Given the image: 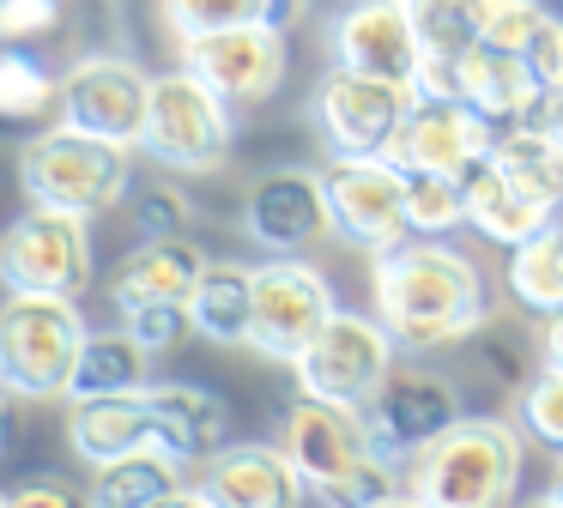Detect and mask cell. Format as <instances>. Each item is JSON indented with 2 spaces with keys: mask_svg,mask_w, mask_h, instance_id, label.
<instances>
[{
  "mask_svg": "<svg viewBox=\"0 0 563 508\" xmlns=\"http://www.w3.org/2000/svg\"><path fill=\"white\" fill-rule=\"evenodd\" d=\"M369 309L394 333L400 357H437L454 351L490 314L485 273L449 236H406L376 254L369 266Z\"/></svg>",
  "mask_w": 563,
  "mask_h": 508,
  "instance_id": "obj_1",
  "label": "cell"
},
{
  "mask_svg": "<svg viewBox=\"0 0 563 508\" xmlns=\"http://www.w3.org/2000/svg\"><path fill=\"white\" fill-rule=\"evenodd\" d=\"M527 430L503 411H461L430 448L406 460V496L430 508H497L521 490Z\"/></svg>",
  "mask_w": 563,
  "mask_h": 508,
  "instance_id": "obj_2",
  "label": "cell"
},
{
  "mask_svg": "<svg viewBox=\"0 0 563 508\" xmlns=\"http://www.w3.org/2000/svg\"><path fill=\"white\" fill-rule=\"evenodd\" d=\"M134 181V145L98 140V133L55 121L19 145V188L31 206H62V212H110L128 200Z\"/></svg>",
  "mask_w": 563,
  "mask_h": 508,
  "instance_id": "obj_3",
  "label": "cell"
},
{
  "mask_svg": "<svg viewBox=\"0 0 563 508\" xmlns=\"http://www.w3.org/2000/svg\"><path fill=\"white\" fill-rule=\"evenodd\" d=\"M79 345H86V314L79 297L49 290H7L0 297V394L7 399H67Z\"/></svg>",
  "mask_w": 563,
  "mask_h": 508,
  "instance_id": "obj_4",
  "label": "cell"
},
{
  "mask_svg": "<svg viewBox=\"0 0 563 508\" xmlns=\"http://www.w3.org/2000/svg\"><path fill=\"white\" fill-rule=\"evenodd\" d=\"M236 140L231 103L212 91L200 73L176 67V73H152V97H146V128H140V152L164 169L183 176H212L224 169Z\"/></svg>",
  "mask_w": 563,
  "mask_h": 508,
  "instance_id": "obj_5",
  "label": "cell"
},
{
  "mask_svg": "<svg viewBox=\"0 0 563 508\" xmlns=\"http://www.w3.org/2000/svg\"><path fill=\"white\" fill-rule=\"evenodd\" d=\"M400 363V345L382 327L376 309H333L328 327L303 345V357L291 363L297 394L340 399V406H369L376 387L388 382V369Z\"/></svg>",
  "mask_w": 563,
  "mask_h": 508,
  "instance_id": "obj_6",
  "label": "cell"
},
{
  "mask_svg": "<svg viewBox=\"0 0 563 508\" xmlns=\"http://www.w3.org/2000/svg\"><path fill=\"white\" fill-rule=\"evenodd\" d=\"M321 194H328V224L345 249L369 254L376 261L382 249L412 236L406 224V169L394 164L388 152L369 157H328L321 169Z\"/></svg>",
  "mask_w": 563,
  "mask_h": 508,
  "instance_id": "obj_7",
  "label": "cell"
},
{
  "mask_svg": "<svg viewBox=\"0 0 563 508\" xmlns=\"http://www.w3.org/2000/svg\"><path fill=\"white\" fill-rule=\"evenodd\" d=\"M418 103V85H400V79H376V73H357V67H340L316 85L309 97V121H316L328 157H369V152H388L400 121L412 115Z\"/></svg>",
  "mask_w": 563,
  "mask_h": 508,
  "instance_id": "obj_8",
  "label": "cell"
},
{
  "mask_svg": "<svg viewBox=\"0 0 563 508\" xmlns=\"http://www.w3.org/2000/svg\"><path fill=\"white\" fill-rule=\"evenodd\" d=\"M91 224L86 212L31 206L0 236V285L7 290H49V297H86L91 290Z\"/></svg>",
  "mask_w": 563,
  "mask_h": 508,
  "instance_id": "obj_9",
  "label": "cell"
},
{
  "mask_svg": "<svg viewBox=\"0 0 563 508\" xmlns=\"http://www.w3.org/2000/svg\"><path fill=\"white\" fill-rule=\"evenodd\" d=\"M333 302L328 273H316L297 254H273L267 266H255V314H249V351L273 363H297L303 345L328 327Z\"/></svg>",
  "mask_w": 563,
  "mask_h": 508,
  "instance_id": "obj_10",
  "label": "cell"
},
{
  "mask_svg": "<svg viewBox=\"0 0 563 508\" xmlns=\"http://www.w3.org/2000/svg\"><path fill=\"white\" fill-rule=\"evenodd\" d=\"M285 60H291L285 55V31L267 24V19L224 24V31L183 36V43H176V67L200 73L231 109L267 103V97L285 85Z\"/></svg>",
  "mask_w": 563,
  "mask_h": 508,
  "instance_id": "obj_11",
  "label": "cell"
},
{
  "mask_svg": "<svg viewBox=\"0 0 563 508\" xmlns=\"http://www.w3.org/2000/svg\"><path fill=\"white\" fill-rule=\"evenodd\" d=\"M466 411V394L454 375L430 369V363H394L388 382L376 387V399L364 406L369 435H376V454L388 460H412L418 448H430L454 418Z\"/></svg>",
  "mask_w": 563,
  "mask_h": 508,
  "instance_id": "obj_12",
  "label": "cell"
},
{
  "mask_svg": "<svg viewBox=\"0 0 563 508\" xmlns=\"http://www.w3.org/2000/svg\"><path fill=\"white\" fill-rule=\"evenodd\" d=\"M146 97H152V73L134 55H79L62 73V103H55V115L98 133V140L140 145Z\"/></svg>",
  "mask_w": 563,
  "mask_h": 508,
  "instance_id": "obj_13",
  "label": "cell"
},
{
  "mask_svg": "<svg viewBox=\"0 0 563 508\" xmlns=\"http://www.w3.org/2000/svg\"><path fill=\"white\" fill-rule=\"evenodd\" d=\"M497 145V128H490L478 109H466L461 97H418L412 115L400 121L388 157L406 169V176H473L478 164Z\"/></svg>",
  "mask_w": 563,
  "mask_h": 508,
  "instance_id": "obj_14",
  "label": "cell"
},
{
  "mask_svg": "<svg viewBox=\"0 0 563 508\" xmlns=\"http://www.w3.org/2000/svg\"><path fill=\"white\" fill-rule=\"evenodd\" d=\"M279 442H285L291 466L303 472V484L316 496L376 454V435H369L364 406H340V399H316V394H297L291 399Z\"/></svg>",
  "mask_w": 563,
  "mask_h": 508,
  "instance_id": "obj_15",
  "label": "cell"
},
{
  "mask_svg": "<svg viewBox=\"0 0 563 508\" xmlns=\"http://www.w3.org/2000/svg\"><path fill=\"white\" fill-rule=\"evenodd\" d=\"M328 55L340 67L400 79V85H418V67H424V43L412 31L406 0H345L328 19Z\"/></svg>",
  "mask_w": 563,
  "mask_h": 508,
  "instance_id": "obj_16",
  "label": "cell"
},
{
  "mask_svg": "<svg viewBox=\"0 0 563 508\" xmlns=\"http://www.w3.org/2000/svg\"><path fill=\"white\" fill-rule=\"evenodd\" d=\"M243 236L267 254H303V249H316L321 236H333L328 194H321L316 169H267V176L249 181Z\"/></svg>",
  "mask_w": 563,
  "mask_h": 508,
  "instance_id": "obj_17",
  "label": "cell"
},
{
  "mask_svg": "<svg viewBox=\"0 0 563 508\" xmlns=\"http://www.w3.org/2000/svg\"><path fill=\"white\" fill-rule=\"evenodd\" d=\"M195 496L224 508H291L297 496H309V484L291 466L285 442H224L207 454Z\"/></svg>",
  "mask_w": 563,
  "mask_h": 508,
  "instance_id": "obj_18",
  "label": "cell"
},
{
  "mask_svg": "<svg viewBox=\"0 0 563 508\" xmlns=\"http://www.w3.org/2000/svg\"><path fill=\"white\" fill-rule=\"evenodd\" d=\"M454 97L466 109L490 121V128H515V121H533L545 103V85H539L527 48H497V43H473L454 60Z\"/></svg>",
  "mask_w": 563,
  "mask_h": 508,
  "instance_id": "obj_19",
  "label": "cell"
},
{
  "mask_svg": "<svg viewBox=\"0 0 563 508\" xmlns=\"http://www.w3.org/2000/svg\"><path fill=\"white\" fill-rule=\"evenodd\" d=\"M207 261L212 254L188 230H176V236H140V249H128L115 278H110L115 314L140 309V302H188V290L207 273Z\"/></svg>",
  "mask_w": 563,
  "mask_h": 508,
  "instance_id": "obj_20",
  "label": "cell"
},
{
  "mask_svg": "<svg viewBox=\"0 0 563 508\" xmlns=\"http://www.w3.org/2000/svg\"><path fill=\"white\" fill-rule=\"evenodd\" d=\"M158 442V423H152V399L140 394H91V399H67V448L86 466L103 460H122L134 448Z\"/></svg>",
  "mask_w": 563,
  "mask_h": 508,
  "instance_id": "obj_21",
  "label": "cell"
},
{
  "mask_svg": "<svg viewBox=\"0 0 563 508\" xmlns=\"http://www.w3.org/2000/svg\"><path fill=\"white\" fill-rule=\"evenodd\" d=\"M454 351H461V369H454L461 394H485V399L521 394L533 363H539V339L509 327V321H497V314H485Z\"/></svg>",
  "mask_w": 563,
  "mask_h": 508,
  "instance_id": "obj_22",
  "label": "cell"
},
{
  "mask_svg": "<svg viewBox=\"0 0 563 508\" xmlns=\"http://www.w3.org/2000/svg\"><path fill=\"white\" fill-rule=\"evenodd\" d=\"M152 423H158V448H170L176 460H207L212 448H224V430H231V406H224L212 387L195 382H152Z\"/></svg>",
  "mask_w": 563,
  "mask_h": 508,
  "instance_id": "obj_23",
  "label": "cell"
},
{
  "mask_svg": "<svg viewBox=\"0 0 563 508\" xmlns=\"http://www.w3.org/2000/svg\"><path fill=\"white\" fill-rule=\"evenodd\" d=\"M249 314H255V266L207 261L188 290V327L212 345H249Z\"/></svg>",
  "mask_w": 563,
  "mask_h": 508,
  "instance_id": "obj_24",
  "label": "cell"
},
{
  "mask_svg": "<svg viewBox=\"0 0 563 508\" xmlns=\"http://www.w3.org/2000/svg\"><path fill=\"white\" fill-rule=\"evenodd\" d=\"M466 224L485 242H497V249H515V242L539 236V230L551 224V212L539 200H527V194L485 157V164L466 176Z\"/></svg>",
  "mask_w": 563,
  "mask_h": 508,
  "instance_id": "obj_25",
  "label": "cell"
},
{
  "mask_svg": "<svg viewBox=\"0 0 563 508\" xmlns=\"http://www.w3.org/2000/svg\"><path fill=\"white\" fill-rule=\"evenodd\" d=\"M91 503H110V508H146V503H170L183 496V460L170 448L146 442L122 460H103L91 466V484H86Z\"/></svg>",
  "mask_w": 563,
  "mask_h": 508,
  "instance_id": "obj_26",
  "label": "cell"
},
{
  "mask_svg": "<svg viewBox=\"0 0 563 508\" xmlns=\"http://www.w3.org/2000/svg\"><path fill=\"white\" fill-rule=\"evenodd\" d=\"M490 164L527 194L545 212L563 206V145L551 140L539 121H515V128H497V145H490Z\"/></svg>",
  "mask_w": 563,
  "mask_h": 508,
  "instance_id": "obj_27",
  "label": "cell"
},
{
  "mask_svg": "<svg viewBox=\"0 0 563 508\" xmlns=\"http://www.w3.org/2000/svg\"><path fill=\"white\" fill-rule=\"evenodd\" d=\"M152 387V351L140 345L128 327L115 333H86L74 363V382H67V399H91V394H140Z\"/></svg>",
  "mask_w": 563,
  "mask_h": 508,
  "instance_id": "obj_28",
  "label": "cell"
},
{
  "mask_svg": "<svg viewBox=\"0 0 563 508\" xmlns=\"http://www.w3.org/2000/svg\"><path fill=\"white\" fill-rule=\"evenodd\" d=\"M62 103V73H49L19 43H0V121H49Z\"/></svg>",
  "mask_w": 563,
  "mask_h": 508,
  "instance_id": "obj_29",
  "label": "cell"
},
{
  "mask_svg": "<svg viewBox=\"0 0 563 508\" xmlns=\"http://www.w3.org/2000/svg\"><path fill=\"white\" fill-rule=\"evenodd\" d=\"M509 302L527 314H545L551 302H563V261L545 230L509 249Z\"/></svg>",
  "mask_w": 563,
  "mask_h": 508,
  "instance_id": "obj_30",
  "label": "cell"
},
{
  "mask_svg": "<svg viewBox=\"0 0 563 508\" xmlns=\"http://www.w3.org/2000/svg\"><path fill=\"white\" fill-rule=\"evenodd\" d=\"M406 7L424 60H461V48L478 43V0H406Z\"/></svg>",
  "mask_w": 563,
  "mask_h": 508,
  "instance_id": "obj_31",
  "label": "cell"
},
{
  "mask_svg": "<svg viewBox=\"0 0 563 508\" xmlns=\"http://www.w3.org/2000/svg\"><path fill=\"white\" fill-rule=\"evenodd\" d=\"M406 224L412 236H449L466 224V181L461 176H406Z\"/></svg>",
  "mask_w": 563,
  "mask_h": 508,
  "instance_id": "obj_32",
  "label": "cell"
},
{
  "mask_svg": "<svg viewBox=\"0 0 563 508\" xmlns=\"http://www.w3.org/2000/svg\"><path fill=\"white\" fill-rule=\"evenodd\" d=\"M515 423H521L539 448L563 454V369L558 363H539V369L527 375V387L515 394Z\"/></svg>",
  "mask_w": 563,
  "mask_h": 508,
  "instance_id": "obj_33",
  "label": "cell"
},
{
  "mask_svg": "<svg viewBox=\"0 0 563 508\" xmlns=\"http://www.w3.org/2000/svg\"><path fill=\"white\" fill-rule=\"evenodd\" d=\"M267 19V0H158V24L183 43V36H207L224 24Z\"/></svg>",
  "mask_w": 563,
  "mask_h": 508,
  "instance_id": "obj_34",
  "label": "cell"
},
{
  "mask_svg": "<svg viewBox=\"0 0 563 508\" xmlns=\"http://www.w3.org/2000/svg\"><path fill=\"white\" fill-rule=\"evenodd\" d=\"M551 19L545 0H478V43L497 48H527L539 36V24Z\"/></svg>",
  "mask_w": 563,
  "mask_h": 508,
  "instance_id": "obj_35",
  "label": "cell"
},
{
  "mask_svg": "<svg viewBox=\"0 0 563 508\" xmlns=\"http://www.w3.org/2000/svg\"><path fill=\"white\" fill-rule=\"evenodd\" d=\"M328 503H345V508H364V503H388V496H406V472L400 460L388 454H369L364 466H352L340 484H328Z\"/></svg>",
  "mask_w": 563,
  "mask_h": 508,
  "instance_id": "obj_36",
  "label": "cell"
},
{
  "mask_svg": "<svg viewBox=\"0 0 563 508\" xmlns=\"http://www.w3.org/2000/svg\"><path fill=\"white\" fill-rule=\"evenodd\" d=\"M122 327L152 351V357L183 345V339L195 333V327H188V302H140V309H122Z\"/></svg>",
  "mask_w": 563,
  "mask_h": 508,
  "instance_id": "obj_37",
  "label": "cell"
},
{
  "mask_svg": "<svg viewBox=\"0 0 563 508\" xmlns=\"http://www.w3.org/2000/svg\"><path fill=\"white\" fill-rule=\"evenodd\" d=\"M188 218H195V200H188L176 181H152V188L134 200L140 236H176V230H188Z\"/></svg>",
  "mask_w": 563,
  "mask_h": 508,
  "instance_id": "obj_38",
  "label": "cell"
},
{
  "mask_svg": "<svg viewBox=\"0 0 563 508\" xmlns=\"http://www.w3.org/2000/svg\"><path fill=\"white\" fill-rule=\"evenodd\" d=\"M62 31V0H0V43H43Z\"/></svg>",
  "mask_w": 563,
  "mask_h": 508,
  "instance_id": "obj_39",
  "label": "cell"
},
{
  "mask_svg": "<svg viewBox=\"0 0 563 508\" xmlns=\"http://www.w3.org/2000/svg\"><path fill=\"white\" fill-rule=\"evenodd\" d=\"M527 60H533V73H539L545 91H563V19L558 12H551V19L539 24V36L527 43Z\"/></svg>",
  "mask_w": 563,
  "mask_h": 508,
  "instance_id": "obj_40",
  "label": "cell"
},
{
  "mask_svg": "<svg viewBox=\"0 0 563 508\" xmlns=\"http://www.w3.org/2000/svg\"><path fill=\"white\" fill-rule=\"evenodd\" d=\"M86 490H74L67 478H31V484H19V490H7V503L13 508H31V503H79Z\"/></svg>",
  "mask_w": 563,
  "mask_h": 508,
  "instance_id": "obj_41",
  "label": "cell"
},
{
  "mask_svg": "<svg viewBox=\"0 0 563 508\" xmlns=\"http://www.w3.org/2000/svg\"><path fill=\"white\" fill-rule=\"evenodd\" d=\"M533 339H539V363H558L563 369V302H551V309L539 314Z\"/></svg>",
  "mask_w": 563,
  "mask_h": 508,
  "instance_id": "obj_42",
  "label": "cell"
},
{
  "mask_svg": "<svg viewBox=\"0 0 563 508\" xmlns=\"http://www.w3.org/2000/svg\"><path fill=\"white\" fill-rule=\"evenodd\" d=\"M533 121H539V128H545L551 140L563 145V91H545V103H539V115H533Z\"/></svg>",
  "mask_w": 563,
  "mask_h": 508,
  "instance_id": "obj_43",
  "label": "cell"
},
{
  "mask_svg": "<svg viewBox=\"0 0 563 508\" xmlns=\"http://www.w3.org/2000/svg\"><path fill=\"white\" fill-rule=\"evenodd\" d=\"M303 12H309V0H267V24H279V31H285V24H297Z\"/></svg>",
  "mask_w": 563,
  "mask_h": 508,
  "instance_id": "obj_44",
  "label": "cell"
},
{
  "mask_svg": "<svg viewBox=\"0 0 563 508\" xmlns=\"http://www.w3.org/2000/svg\"><path fill=\"white\" fill-rule=\"evenodd\" d=\"M545 236H551V249H558V261H563V206L551 212V224H545Z\"/></svg>",
  "mask_w": 563,
  "mask_h": 508,
  "instance_id": "obj_45",
  "label": "cell"
},
{
  "mask_svg": "<svg viewBox=\"0 0 563 508\" xmlns=\"http://www.w3.org/2000/svg\"><path fill=\"white\" fill-rule=\"evenodd\" d=\"M7 442H13V423H7V394H0V454H7Z\"/></svg>",
  "mask_w": 563,
  "mask_h": 508,
  "instance_id": "obj_46",
  "label": "cell"
},
{
  "mask_svg": "<svg viewBox=\"0 0 563 508\" xmlns=\"http://www.w3.org/2000/svg\"><path fill=\"white\" fill-rule=\"evenodd\" d=\"M551 503H563V454H558V466H551Z\"/></svg>",
  "mask_w": 563,
  "mask_h": 508,
  "instance_id": "obj_47",
  "label": "cell"
},
{
  "mask_svg": "<svg viewBox=\"0 0 563 508\" xmlns=\"http://www.w3.org/2000/svg\"><path fill=\"white\" fill-rule=\"evenodd\" d=\"M0 503H7V496H0Z\"/></svg>",
  "mask_w": 563,
  "mask_h": 508,
  "instance_id": "obj_48",
  "label": "cell"
}]
</instances>
